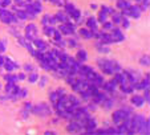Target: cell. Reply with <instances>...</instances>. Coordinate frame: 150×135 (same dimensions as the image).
<instances>
[{
	"label": "cell",
	"mask_w": 150,
	"mask_h": 135,
	"mask_svg": "<svg viewBox=\"0 0 150 135\" xmlns=\"http://www.w3.org/2000/svg\"><path fill=\"white\" fill-rule=\"evenodd\" d=\"M98 68L101 69V72L106 76H112L114 73V61L113 60H108V58H100L97 60Z\"/></svg>",
	"instance_id": "6da1fadb"
},
{
	"label": "cell",
	"mask_w": 150,
	"mask_h": 135,
	"mask_svg": "<svg viewBox=\"0 0 150 135\" xmlns=\"http://www.w3.org/2000/svg\"><path fill=\"white\" fill-rule=\"evenodd\" d=\"M0 21L3 24H17L19 20H17L16 15L13 12L8 11V8H1L0 7Z\"/></svg>",
	"instance_id": "7a4b0ae2"
},
{
	"label": "cell",
	"mask_w": 150,
	"mask_h": 135,
	"mask_svg": "<svg viewBox=\"0 0 150 135\" xmlns=\"http://www.w3.org/2000/svg\"><path fill=\"white\" fill-rule=\"evenodd\" d=\"M145 119H146V117L142 115V114H136V115H132V127L130 130L127 131V134H138L139 129H141L142 123L145 122Z\"/></svg>",
	"instance_id": "3957f363"
},
{
	"label": "cell",
	"mask_w": 150,
	"mask_h": 135,
	"mask_svg": "<svg viewBox=\"0 0 150 135\" xmlns=\"http://www.w3.org/2000/svg\"><path fill=\"white\" fill-rule=\"evenodd\" d=\"M130 115L132 114H129L125 109H118V110H116V111L113 112V115H112V121H113V123L116 124V126H120V124H122L125 122V119L129 118Z\"/></svg>",
	"instance_id": "277c9868"
},
{
	"label": "cell",
	"mask_w": 150,
	"mask_h": 135,
	"mask_svg": "<svg viewBox=\"0 0 150 135\" xmlns=\"http://www.w3.org/2000/svg\"><path fill=\"white\" fill-rule=\"evenodd\" d=\"M32 111L36 114L37 117H42V118H45V117L51 115L52 114V110L51 107L48 106V103H40V105H36V106L32 107Z\"/></svg>",
	"instance_id": "5b68a950"
},
{
	"label": "cell",
	"mask_w": 150,
	"mask_h": 135,
	"mask_svg": "<svg viewBox=\"0 0 150 135\" xmlns=\"http://www.w3.org/2000/svg\"><path fill=\"white\" fill-rule=\"evenodd\" d=\"M64 8H65V12L68 13V16L71 17V19H73L74 21H79V20L81 19V11L77 9L73 3H65Z\"/></svg>",
	"instance_id": "8992f818"
},
{
	"label": "cell",
	"mask_w": 150,
	"mask_h": 135,
	"mask_svg": "<svg viewBox=\"0 0 150 135\" xmlns=\"http://www.w3.org/2000/svg\"><path fill=\"white\" fill-rule=\"evenodd\" d=\"M37 34H39V28H37L36 24H33V22H29L28 25L25 27V39L29 40V41H33L37 37Z\"/></svg>",
	"instance_id": "52a82bcc"
},
{
	"label": "cell",
	"mask_w": 150,
	"mask_h": 135,
	"mask_svg": "<svg viewBox=\"0 0 150 135\" xmlns=\"http://www.w3.org/2000/svg\"><path fill=\"white\" fill-rule=\"evenodd\" d=\"M97 126H98V123H97V119H96V118H93L92 115H89L88 118L85 119L84 132H86V134H92V132L96 131Z\"/></svg>",
	"instance_id": "ba28073f"
},
{
	"label": "cell",
	"mask_w": 150,
	"mask_h": 135,
	"mask_svg": "<svg viewBox=\"0 0 150 135\" xmlns=\"http://www.w3.org/2000/svg\"><path fill=\"white\" fill-rule=\"evenodd\" d=\"M114 12V9L112 8V7H108V6H102L101 8H100V12H98V17H97V21L98 22H104L108 20V16L109 15H112Z\"/></svg>",
	"instance_id": "9c48e42d"
},
{
	"label": "cell",
	"mask_w": 150,
	"mask_h": 135,
	"mask_svg": "<svg viewBox=\"0 0 150 135\" xmlns=\"http://www.w3.org/2000/svg\"><path fill=\"white\" fill-rule=\"evenodd\" d=\"M3 68L7 70V73H11V72H15L17 70L20 68V65L17 64L16 61H15L12 57H6V60H4V64H3Z\"/></svg>",
	"instance_id": "30bf717a"
},
{
	"label": "cell",
	"mask_w": 150,
	"mask_h": 135,
	"mask_svg": "<svg viewBox=\"0 0 150 135\" xmlns=\"http://www.w3.org/2000/svg\"><path fill=\"white\" fill-rule=\"evenodd\" d=\"M59 31L61 34H65V36H72L74 34V31H76V27H74L73 22H67V24H61L59 27Z\"/></svg>",
	"instance_id": "8fae6325"
},
{
	"label": "cell",
	"mask_w": 150,
	"mask_h": 135,
	"mask_svg": "<svg viewBox=\"0 0 150 135\" xmlns=\"http://www.w3.org/2000/svg\"><path fill=\"white\" fill-rule=\"evenodd\" d=\"M110 36H112V39H113V42H122L125 40V34L122 33V29H120V28H117L116 25L113 27V29H112V33H110Z\"/></svg>",
	"instance_id": "7c38bea8"
},
{
	"label": "cell",
	"mask_w": 150,
	"mask_h": 135,
	"mask_svg": "<svg viewBox=\"0 0 150 135\" xmlns=\"http://www.w3.org/2000/svg\"><path fill=\"white\" fill-rule=\"evenodd\" d=\"M142 12L144 11H142L141 6H138V4H134V6L129 7V17L130 19H139Z\"/></svg>",
	"instance_id": "4fadbf2b"
},
{
	"label": "cell",
	"mask_w": 150,
	"mask_h": 135,
	"mask_svg": "<svg viewBox=\"0 0 150 135\" xmlns=\"http://www.w3.org/2000/svg\"><path fill=\"white\" fill-rule=\"evenodd\" d=\"M102 87H104V90L106 93H114L117 90V87H118V84H117V81L113 78L108 82H104V84H102Z\"/></svg>",
	"instance_id": "5bb4252c"
},
{
	"label": "cell",
	"mask_w": 150,
	"mask_h": 135,
	"mask_svg": "<svg viewBox=\"0 0 150 135\" xmlns=\"http://www.w3.org/2000/svg\"><path fill=\"white\" fill-rule=\"evenodd\" d=\"M4 89H6V91H7L8 96H15V94L17 93V90L20 89V86L16 84V82H7L6 86H4Z\"/></svg>",
	"instance_id": "9a60e30c"
},
{
	"label": "cell",
	"mask_w": 150,
	"mask_h": 135,
	"mask_svg": "<svg viewBox=\"0 0 150 135\" xmlns=\"http://www.w3.org/2000/svg\"><path fill=\"white\" fill-rule=\"evenodd\" d=\"M33 46H35V49L36 51H42V52H45L47 49H48V44H47L44 40H41V39H39V37H36V39L33 40Z\"/></svg>",
	"instance_id": "2e32d148"
},
{
	"label": "cell",
	"mask_w": 150,
	"mask_h": 135,
	"mask_svg": "<svg viewBox=\"0 0 150 135\" xmlns=\"http://www.w3.org/2000/svg\"><path fill=\"white\" fill-rule=\"evenodd\" d=\"M86 28L91 29V31L93 32V34L98 31V21H97L96 17L92 16V17H89V19L86 20Z\"/></svg>",
	"instance_id": "e0dca14e"
},
{
	"label": "cell",
	"mask_w": 150,
	"mask_h": 135,
	"mask_svg": "<svg viewBox=\"0 0 150 135\" xmlns=\"http://www.w3.org/2000/svg\"><path fill=\"white\" fill-rule=\"evenodd\" d=\"M130 102H132V105H133V106H136V107H142L145 105L144 97L138 96V94H134V96L130 98Z\"/></svg>",
	"instance_id": "ac0fdd59"
},
{
	"label": "cell",
	"mask_w": 150,
	"mask_h": 135,
	"mask_svg": "<svg viewBox=\"0 0 150 135\" xmlns=\"http://www.w3.org/2000/svg\"><path fill=\"white\" fill-rule=\"evenodd\" d=\"M106 93H104V91H97V93H94L93 96H92V99H93V102L96 105H100V103H102V102H104V99L106 98Z\"/></svg>",
	"instance_id": "d6986e66"
},
{
	"label": "cell",
	"mask_w": 150,
	"mask_h": 135,
	"mask_svg": "<svg viewBox=\"0 0 150 135\" xmlns=\"http://www.w3.org/2000/svg\"><path fill=\"white\" fill-rule=\"evenodd\" d=\"M54 16H56L57 21H59V22H62V24H67V22L71 21V17L68 16V13H67L65 11H64V12L59 11L56 15H54Z\"/></svg>",
	"instance_id": "ffe728a7"
},
{
	"label": "cell",
	"mask_w": 150,
	"mask_h": 135,
	"mask_svg": "<svg viewBox=\"0 0 150 135\" xmlns=\"http://www.w3.org/2000/svg\"><path fill=\"white\" fill-rule=\"evenodd\" d=\"M134 89H137V90L149 89V74H146V78H144L141 82H136L134 84Z\"/></svg>",
	"instance_id": "44dd1931"
},
{
	"label": "cell",
	"mask_w": 150,
	"mask_h": 135,
	"mask_svg": "<svg viewBox=\"0 0 150 135\" xmlns=\"http://www.w3.org/2000/svg\"><path fill=\"white\" fill-rule=\"evenodd\" d=\"M122 19H124V16H122L121 11H120V12L114 11L113 13H112V22H113L114 25H121Z\"/></svg>",
	"instance_id": "7402d4cb"
},
{
	"label": "cell",
	"mask_w": 150,
	"mask_h": 135,
	"mask_svg": "<svg viewBox=\"0 0 150 135\" xmlns=\"http://www.w3.org/2000/svg\"><path fill=\"white\" fill-rule=\"evenodd\" d=\"M79 34L82 37V39H86V40H91L93 39V32L88 28H80L79 29Z\"/></svg>",
	"instance_id": "603a6c76"
},
{
	"label": "cell",
	"mask_w": 150,
	"mask_h": 135,
	"mask_svg": "<svg viewBox=\"0 0 150 135\" xmlns=\"http://www.w3.org/2000/svg\"><path fill=\"white\" fill-rule=\"evenodd\" d=\"M96 48H97V51H98L101 54H108V53H110V48H109V45L102 44L101 41H97Z\"/></svg>",
	"instance_id": "cb8c5ba5"
},
{
	"label": "cell",
	"mask_w": 150,
	"mask_h": 135,
	"mask_svg": "<svg viewBox=\"0 0 150 135\" xmlns=\"http://www.w3.org/2000/svg\"><path fill=\"white\" fill-rule=\"evenodd\" d=\"M15 11V15H16L17 20H28V16H27V12L24 8H13Z\"/></svg>",
	"instance_id": "d4e9b609"
},
{
	"label": "cell",
	"mask_w": 150,
	"mask_h": 135,
	"mask_svg": "<svg viewBox=\"0 0 150 135\" xmlns=\"http://www.w3.org/2000/svg\"><path fill=\"white\" fill-rule=\"evenodd\" d=\"M27 96H28V89L20 87V89L17 90V93L15 94V101H16V99H24V98H27Z\"/></svg>",
	"instance_id": "484cf974"
},
{
	"label": "cell",
	"mask_w": 150,
	"mask_h": 135,
	"mask_svg": "<svg viewBox=\"0 0 150 135\" xmlns=\"http://www.w3.org/2000/svg\"><path fill=\"white\" fill-rule=\"evenodd\" d=\"M77 60L81 64L86 62V60H88V52L85 51V49H79V52H77Z\"/></svg>",
	"instance_id": "4316f807"
},
{
	"label": "cell",
	"mask_w": 150,
	"mask_h": 135,
	"mask_svg": "<svg viewBox=\"0 0 150 135\" xmlns=\"http://www.w3.org/2000/svg\"><path fill=\"white\" fill-rule=\"evenodd\" d=\"M120 87H121V91L125 94H132L134 90V86L130 84H122V85H118Z\"/></svg>",
	"instance_id": "83f0119b"
},
{
	"label": "cell",
	"mask_w": 150,
	"mask_h": 135,
	"mask_svg": "<svg viewBox=\"0 0 150 135\" xmlns=\"http://www.w3.org/2000/svg\"><path fill=\"white\" fill-rule=\"evenodd\" d=\"M91 84H93V85H96V86L101 87L102 84H104V76H101V74H97V73H96V76L93 77V79L91 81Z\"/></svg>",
	"instance_id": "f1b7e54d"
},
{
	"label": "cell",
	"mask_w": 150,
	"mask_h": 135,
	"mask_svg": "<svg viewBox=\"0 0 150 135\" xmlns=\"http://www.w3.org/2000/svg\"><path fill=\"white\" fill-rule=\"evenodd\" d=\"M149 127H150V122H149V119H145V122L142 123V126H141V129H139V131H138V134H149L150 132V130H149Z\"/></svg>",
	"instance_id": "f546056e"
},
{
	"label": "cell",
	"mask_w": 150,
	"mask_h": 135,
	"mask_svg": "<svg viewBox=\"0 0 150 135\" xmlns=\"http://www.w3.org/2000/svg\"><path fill=\"white\" fill-rule=\"evenodd\" d=\"M54 31H56V28H53V25H45V27H42V32H44V34H45L47 37H49V39H52Z\"/></svg>",
	"instance_id": "4dcf8cb0"
},
{
	"label": "cell",
	"mask_w": 150,
	"mask_h": 135,
	"mask_svg": "<svg viewBox=\"0 0 150 135\" xmlns=\"http://www.w3.org/2000/svg\"><path fill=\"white\" fill-rule=\"evenodd\" d=\"M117 8L120 9V11H122V9H126V8H129V7L132 6L130 4V1L129 0H117Z\"/></svg>",
	"instance_id": "1f68e13d"
},
{
	"label": "cell",
	"mask_w": 150,
	"mask_h": 135,
	"mask_svg": "<svg viewBox=\"0 0 150 135\" xmlns=\"http://www.w3.org/2000/svg\"><path fill=\"white\" fill-rule=\"evenodd\" d=\"M39 77H40V74L36 73V72L33 70V72H31V73H29V76L27 77V79H28L29 84H36L37 79H39Z\"/></svg>",
	"instance_id": "d6a6232c"
},
{
	"label": "cell",
	"mask_w": 150,
	"mask_h": 135,
	"mask_svg": "<svg viewBox=\"0 0 150 135\" xmlns=\"http://www.w3.org/2000/svg\"><path fill=\"white\" fill-rule=\"evenodd\" d=\"M101 105H102V106H104L106 110H109V109H112V107L114 106V101H113L112 98H109V97H106V98L104 99V102H102Z\"/></svg>",
	"instance_id": "836d02e7"
},
{
	"label": "cell",
	"mask_w": 150,
	"mask_h": 135,
	"mask_svg": "<svg viewBox=\"0 0 150 135\" xmlns=\"http://www.w3.org/2000/svg\"><path fill=\"white\" fill-rule=\"evenodd\" d=\"M80 96H81V99H82V101H91V99H92V93L89 91L88 89L82 90L81 93H80Z\"/></svg>",
	"instance_id": "e575fe53"
},
{
	"label": "cell",
	"mask_w": 150,
	"mask_h": 135,
	"mask_svg": "<svg viewBox=\"0 0 150 135\" xmlns=\"http://www.w3.org/2000/svg\"><path fill=\"white\" fill-rule=\"evenodd\" d=\"M139 65H141V66H145V68L150 66V60H149V56H147V54H145V56H142L141 58H139Z\"/></svg>",
	"instance_id": "d590c367"
},
{
	"label": "cell",
	"mask_w": 150,
	"mask_h": 135,
	"mask_svg": "<svg viewBox=\"0 0 150 135\" xmlns=\"http://www.w3.org/2000/svg\"><path fill=\"white\" fill-rule=\"evenodd\" d=\"M49 101H51V103L53 105V106H54V103L59 101V94H57L56 90H54V91H49Z\"/></svg>",
	"instance_id": "8d00e7d4"
},
{
	"label": "cell",
	"mask_w": 150,
	"mask_h": 135,
	"mask_svg": "<svg viewBox=\"0 0 150 135\" xmlns=\"http://www.w3.org/2000/svg\"><path fill=\"white\" fill-rule=\"evenodd\" d=\"M32 6H33V8L37 11V13H40V12H42V4H41V1H39V0H32Z\"/></svg>",
	"instance_id": "74e56055"
},
{
	"label": "cell",
	"mask_w": 150,
	"mask_h": 135,
	"mask_svg": "<svg viewBox=\"0 0 150 135\" xmlns=\"http://www.w3.org/2000/svg\"><path fill=\"white\" fill-rule=\"evenodd\" d=\"M37 84H39L40 87H45L47 84H48V77L47 76H40L39 79H37Z\"/></svg>",
	"instance_id": "f35d334b"
},
{
	"label": "cell",
	"mask_w": 150,
	"mask_h": 135,
	"mask_svg": "<svg viewBox=\"0 0 150 135\" xmlns=\"http://www.w3.org/2000/svg\"><path fill=\"white\" fill-rule=\"evenodd\" d=\"M41 25L45 27V25H51V15L45 13L44 16L41 17Z\"/></svg>",
	"instance_id": "ab89813d"
},
{
	"label": "cell",
	"mask_w": 150,
	"mask_h": 135,
	"mask_svg": "<svg viewBox=\"0 0 150 135\" xmlns=\"http://www.w3.org/2000/svg\"><path fill=\"white\" fill-rule=\"evenodd\" d=\"M4 79H6V82H17L16 74H13L12 72L11 73H7L6 76H4Z\"/></svg>",
	"instance_id": "60d3db41"
},
{
	"label": "cell",
	"mask_w": 150,
	"mask_h": 135,
	"mask_svg": "<svg viewBox=\"0 0 150 135\" xmlns=\"http://www.w3.org/2000/svg\"><path fill=\"white\" fill-rule=\"evenodd\" d=\"M114 27V24L112 21H109V20H106V21L102 22V31H112Z\"/></svg>",
	"instance_id": "b9f144b4"
},
{
	"label": "cell",
	"mask_w": 150,
	"mask_h": 135,
	"mask_svg": "<svg viewBox=\"0 0 150 135\" xmlns=\"http://www.w3.org/2000/svg\"><path fill=\"white\" fill-rule=\"evenodd\" d=\"M121 25L124 27L125 29H129V28H130V21H129V17H125V16H124V19H122V22H121Z\"/></svg>",
	"instance_id": "7bdbcfd3"
},
{
	"label": "cell",
	"mask_w": 150,
	"mask_h": 135,
	"mask_svg": "<svg viewBox=\"0 0 150 135\" xmlns=\"http://www.w3.org/2000/svg\"><path fill=\"white\" fill-rule=\"evenodd\" d=\"M7 51V41L6 40H0V54H3Z\"/></svg>",
	"instance_id": "ee69618b"
},
{
	"label": "cell",
	"mask_w": 150,
	"mask_h": 135,
	"mask_svg": "<svg viewBox=\"0 0 150 135\" xmlns=\"http://www.w3.org/2000/svg\"><path fill=\"white\" fill-rule=\"evenodd\" d=\"M144 99H145V102L146 103H149V101H150V91H149V89H144Z\"/></svg>",
	"instance_id": "f6af8a7d"
},
{
	"label": "cell",
	"mask_w": 150,
	"mask_h": 135,
	"mask_svg": "<svg viewBox=\"0 0 150 135\" xmlns=\"http://www.w3.org/2000/svg\"><path fill=\"white\" fill-rule=\"evenodd\" d=\"M65 44L68 45L69 48H76V46H77V41H76V40H74V39H69L68 41L65 42Z\"/></svg>",
	"instance_id": "bcb514c9"
},
{
	"label": "cell",
	"mask_w": 150,
	"mask_h": 135,
	"mask_svg": "<svg viewBox=\"0 0 150 135\" xmlns=\"http://www.w3.org/2000/svg\"><path fill=\"white\" fill-rule=\"evenodd\" d=\"M24 70H25L27 73H31V72L35 70V68H33V65L32 64H25L24 65Z\"/></svg>",
	"instance_id": "7dc6e473"
},
{
	"label": "cell",
	"mask_w": 150,
	"mask_h": 135,
	"mask_svg": "<svg viewBox=\"0 0 150 135\" xmlns=\"http://www.w3.org/2000/svg\"><path fill=\"white\" fill-rule=\"evenodd\" d=\"M16 78H17V81H24V79H27V74L25 73H17Z\"/></svg>",
	"instance_id": "c3c4849f"
},
{
	"label": "cell",
	"mask_w": 150,
	"mask_h": 135,
	"mask_svg": "<svg viewBox=\"0 0 150 135\" xmlns=\"http://www.w3.org/2000/svg\"><path fill=\"white\" fill-rule=\"evenodd\" d=\"M32 107H33V105L31 102H25L24 103V110H27V111H32Z\"/></svg>",
	"instance_id": "681fc988"
},
{
	"label": "cell",
	"mask_w": 150,
	"mask_h": 135,
	"mask_svg": "<svg viewBox=\"0 0 150 135\" xmlns=\"http://www.w3.org/2000/svg\"><path fill=\"white\" fill-rule=\"evenodd\" d=\"M56 91H57V94H59V97H60V96H64V94H67V93H65V89H61V87H60V89H57Z\"/></svg>",
	"instance_id": "f907efd6"
},
{
	"label": "cell",
	"mask_w": 150,
	"mask_h": 135,
	"mask_svg": "<svg viewBox=\"0 0 150 135\" xmlns=\"http://www.w3.org/2000/svg\"><path fill=\"white\" fill-rule=\"evenodd\" d=\"M13 3H16L19 7H23L24 6V0H12Z\"/></svg>",
	"instance_id": "816d5d0a"
},
{
	"label": "cell",
	"mask_w": 150,
	"mask_h": 135,
	"mask_svg": "<svg viewBox=\"0 0 150 135\" xmlns=\"http://www.w3.org/2000/svg\"><path fill=\"white\" fill-rule=\"evenodd\" d=\"M57 19H56V16H51V25H54V24H57Z\"/></svg>",
	"instance_id": "f5cc1de1"
},
{
	"label": "cell",
	"mask_w": 150,
	"mask_h": 135,
	"mask_svg": "<svg viewBox=\"0 0 150 135\" xmlns=\"http://www.w3.org/2000/svg\"><path fill=\"white\" fill-rule=\"evenodd\" d=\"M4 60H6V57H4V56H1V54H0V68H3Z\"/></svg>",
	"instance_id": "db71d44e"
},
{
	"label": "cell",
	"mask_w": 150,
	"mask_h": 135,
	"mask_svg": "<svg viewBox=\"0 0 150 135\" xmlns=\"http://www.w3.org/2000/svg\"><path fill=\"white\" fill-rule=\"evenodd\" d=\"M91 8H92V9H97L98 7H97V4H91Z\"/></svg>",
	"instance_id": "11a10c76"
},
{
	"label": "cell",
	"mask_w": 150,
	"mask_h": 135,
	"mask_svg": "<svg viewBox=\"0 0 150 135\" xmlns=\"http://www.w3.org/2000/svg\"><path fill=\"white\" fill-rule=\"evenodd\" d=\"M1 89H3V86H1V82H0V90H1Z\"/></svg>",
	"instance_id": "9f6ffc18"
}]
</instances>
